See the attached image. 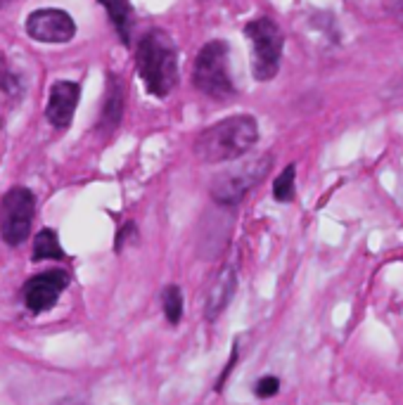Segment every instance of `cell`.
I'll return each instance as SVG.
<instances>
[{
  "label": "cell",
  "mask_w": 403,
  "mask_h": 405,
  "mask_svg": "<svg viewBox=\"0 0 403 405\" xmlns=\"http://www.w3.org/2000/svg\"><path fill=\"white\" fill-rule=\"evenodd\" d=\"M259 140V124L249 114L228 117L209 126L195 140V154L204 163L235 161L245 156Z\"/></svg>",
  "instance_id": "obj_1"
},
{
  "label": "cell",
  "mask_w": 403,
  "mask_h": 405,
  "mask_svg": "<svg viewBox=\"0 0 403 405\" xmlns=\"http://www.w3.org/2000/svg\"><path fill=\"white\" fill-rule=\"evenodd\" d=\"M138 71L145 88L154 97H166L178 83V55L164 31H150L138 43Z\"/></svg>",
  "instance_id": "obj_2"
},
{
  "label": "cell",
  "mask_w": 403,
  "mask_h": 405,
  "mask_svg": "<svg viewBox=\"0 0 403 405\" xmlns=\"http://www.w3.org/2000/svg\"><path fill=\"white\" fill-rule=\"evenodd\" d=\"M273 156L271 154H261L254 156V159H247L237 166H232L223 173H218L211 183V197H214L216 204L221 206H235L245 199V195L252 188L264 180L271 171Z\"/></svg>",
  "instance_id": "obj_3"
},
{
  "label": "cell",
  "mask_w": 403,
  "mask_h": 405,
  "mask_svg": "<svg viewBox=\"0 0 403 405\" xmlns=\"http://www.w3.org/2000/svg\"><path fill=\"white\" fill-rule=\"evenodd\" d=\"M245 36L252 40V71L259 81H271L280 69L282 31L273 19L259 17L245 26Z\"/></svg>",
  "instance_id": "obj_4"
},
{
  "label": "cell",
  "mask_w": 403,
  "mask_h": 405,
  "mask_svg": "<svg viewBox=\"0 0 403 405\" xmlns=\"http://www.w3.org/2000/svg\"><path fill=\"white\" fill-rule=\"evenodd\" d=\"M193 81L197 90L214 99H225L232 95V81L228 71V45L223 40L207 43L195 60Z\"/></svg>",
  "instance_id": "obj_5"
},
{
  "label": "cell",
  "mask_w": 403,
  "mask_h": 405,
  "mask_svg": "<svg viewBox=\"0 0 403 405\" xmlns=\"http://www.w3.org/2000/svg\"><path fill=\"white\" fill-rule=\"evenodd\" d=\"M33 213H36V199L31 190L12 188L0 202V237L5 244L17 247L29 237Z\"/></svg>",
  "instance_id": "obj_6"
},
{
  "label": "cell",
  "mask_w": 403,
  "mask_h": 405,
  "mask_svg": "<svg viewBox=\"0 0 403 405\" xmlns=\"http://www.w3.org/2000/svg\"><path fill=\"white\" fill-rule=\"evenodd\" d=\"M26 33L41 43H69L76 36V24L69 12L45 7L31 12V17L26 19Z\"/></svg>",
  "instance_id": "obj_7"
},
{
  "label": "cell",
  "mask_w": 403,
  "mask_h": 405,
  "mask_svg": "<svg viewBox=\"0 0 403 405\" xmlns=\"http://www.w3.org/2000/svg\"><path fill=\"white\" fill-rule=\"evenodd\" d=\"M67 284H69V277L67 273H62V270H48L43 275L31 277V280L24 284L26 308L33 313H43L48 308H53Z\"/></svg>",
  "instance_id": "obj_8"
},
{
  "label": "cell",
  "mask_w": 403,
  "mask_h": 405,
  "mask_svg": "<svg viewBox=\"0 0 403 405\" xmlns=\"http://www.w3.org/2000/svg\"><path fill=\"white\" fill-rule=\"evenodd\" d=\"M81 88L72 81H58L50 88V99L45 107V117L55 128H67L72 124L74 112L79 107Z\"/></svg>",
  "instance_id": "obj_9"
},
{
  "label": "cell",
  "mask_w": 403,
  "mask_h": 405,
  "mask_svg": "<svg viewBox=\"0 0 403 405\" xmlns=\"http://www.w3.org/2000/svg\"><path fill=\"white\" fill-rule=\"evenodd\" d=\"M237 291V275L230 266H225L218 277L214 280L207 296V320H216L221 313L228 308V303L232 301Z\"/></svg>",
  "instance_id": "obj_10"
},
{
  "label": "cell",
  "mask_w": 403,
  "mask_h": 405,
  "mask_svg": "<svg viewBox=\"0 0 403 405\" xmlns=\"http://www.w3.org/2000/svg\"><path fill=\"white\" fill-rule=\"evenodd\" d=\"M100 5L107 10L112 24L122 36L124 45H131V28H133V5L131 0H100Z\"/></svg>",
  "instance_id": "obj_11"
},
{
  "label": "cell",
  "mask_w": 403,
  "mask_h": 405,
  "mask_svg": "<svg viewBox=\"0 0 403 405\" xmlns=\"http://www.w3.org/2000/svg\"><path fill=\"white\" fill-rule=\"evenodd\" d=\"M122 112H124V88L117 78H109L107 99H104V109L100 117L102 131H114L119 126V121H122Z\"/></svg>",
  "instance_id": "obj_12"
},
{
  "label": "cell",
  "mask_w": 403,
  "mask_h": 405,
  "mask_svg": "<svg viewBox=\"0 0 403 405\" xmlns=\"http://www.w3.org/2000/svg\"><path fill=\"white\" fill-rule=\"evenodd\" d=\"M65 256V249L60 247L58 232L45 227L36 234V242H33V259L36 261H45V259H62Z\"/></svg>",
  "instance_id": "obj_13"
},
{
  "label": "cell",
  "mask_w": 403,
  "mask_h": 405,
  "mask_svg": "<svg viewBox=\"0 0 403 405\" xmlns=\"http://www.w3.org/2000/svg\"><path fill=\"white\" fill-rule=\"evenodd\" d=\"M294 178H296V166L289 163V166L282 168V173L275 178L273 183V197L278 202H292L294 197Z\"/></svg>",
  "instance_id": "obj_14"
},
{
  "label": "cell",
  "mask_w": 403,
  "mask_h": 405,
  "mask_svg": "<svg viewBox=\"0 0 403 405\" xmlns=\"http://www.w3.org/2000/svg\"><path fill=\"white\" fill-rule=\"evenodd\" d=\"M161 301H164V315L171 325H178L181 318H183V291L181 287H171L164 289V296H161Z\"/></svg>",
  "instance_id": "obj_15"
},
{
  "label": "cell",
  "mask_w": 403,
  "mask_h": 405,
  "mask_svg": "<svg viewBox=\"0 0 403 405\" xmlns=\"http://www.w3.org/2000/svg\"><path fill=\"white\" fill-rule=\"evenodd\" d=\"M0 88L8 92V95H19L22 92V78L17 76L15 69H10L5 57H0Z\"/></svg>",
  "instance_id": "obj_16"
},
{
  "label": "cell",
  "mask_w": 403,
  "mask_h": 405,
  "mask_svg": "<svg viewBox=\"0 0 403 405\" xmlns=\"http://www.w3.org/2000/svg\"><path fill=\"white\" fill-rule=\"evenodd\" d=\"M280 391V379L278 377H261V379L254 384V394L259 398H273Z\"/></svg>",
  "instance_id": "obj_17"
},
{
  "label": "cell",
  "mask_w": 403,
  "mask_h": 405,
  "mask_svg": "<svg viewBox=\"0 0 403 405\" xmlns=\"http://www.w3.org/2000/svg\"><path fill=\"white\" fill-rule=\"evenodd\" d=\"M136 232H138V227H136V223H126L122 230H119V234H117V239H114V249L117 252H122L124 249V244L129 239H136Z\"/></svg>",
  "instance_id": "obj_18"
},
{
  "label": "cell",
  "mask_w": 403,
  "mask_h": 405,
  "mask_svg": "<svg viewBox=\"0 0 403 405\" xmlns=\"http://www.w3.org/2000/svg\"><path fill=\"white\" fill-rule=\"evenodd\" d=\"M235 362H237V344L232 346V353H230V360H228V365L223 367L221 377H218V382H216V391H223V384H225V379H228V377H230L232 367H235Z\"/></svg>",
  "instance_id": "obj_19"
},
{
  "label": "cell",
  "mask_w": 403,
  "mask_h": 405,
  "mask_svg": "<svg viewBox=\"0 0 403 405\" xmlns=\"http://www.w3.org/2000/svg\"><path fill=\"white\" fill-rule=\"evenodd\" d=\"M389 5H392L396 19H399L401 24H403V0H389Z\"/></svg>",
  "instance_id": "obj_20"
},
{
  "label": "cell",
  "mask_w": 403,
  "mask_h": 405,
  "mask_svg": "<svg viewBox=\"0 0 403 405\" xmlns=\"http://www.w3.org/2000/svg\"><path fill=\"white\" fill-rule=\"evenodd\" d=\"M58 405H88V403H81V401H74V398H65V401H60Z\"/></svg>",
  "instance_id": "obj_21"
},
{
  "label": "cell",
  "mask_w": 403,
  "mask_h": 405,
  "mask_svg": "<svg viewBox=\"0 0 403 405\" xmlns=\"http://www.w3.org/2000/svg\"><path fill=\"white\" fill-rule=\"evenodd\" d=\"M12 3V0H0V7H8Z\"/></svg>",
  "instance_id": "obj_22"
}]
</instances>
